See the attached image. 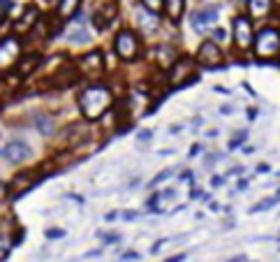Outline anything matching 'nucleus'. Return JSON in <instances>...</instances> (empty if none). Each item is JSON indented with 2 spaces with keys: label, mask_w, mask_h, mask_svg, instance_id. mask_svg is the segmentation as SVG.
<instances>
[{
  "label": "nucleus",
  "mask_w": 280,
  "mask_h": 262,
  "mask_svg": "<svg viewBox=\"0 0 280 262\" xmlns=\"http://www.w3.org/2000/svg\"><path fill=\"white\" fill-rule=\"evenodd\" d=\"M33 128L40 135H44V137H54L56 135V118L51 114H47V111H37V114L33 116Z\"/></svg>",
  "instance_id": "nucleus-18"
},
{
  "label": "nucleus",
  "mask_w": 280,
  "mask_h": 262,
  "mask_svg": "<svg viewBox=\"0 0 280 262\" xmlns=\"http://www.w3.org/2000/svg\"><path fill=\"white\" fill-rule=\"evenodd\" d=\"M273 0H245V10L252 21H264L268 14L273 12Z\"/></svg>",
  "instance_id": "nucleus-16"
},
{
  "label": "nucleus",
  "mask_w": 280,
  "mask_h": 262,
  "mask_svg": "<svg viewBox=\"0 0 280 262\" xmlns=\"http://www.w3.org/2000/svg\"><path fill=\"white\" fill-rule=\"evenodd\" d=\"M255 35H257L255 21L248 14H236V17H232V44L236 47V51H241V54L252 51Z\"/></svg>",
  "instance_id": "nucleus-4"
},
{
  "label": "nucleus",
  "mask_w": 280,
  "mask_h": 262,
  "mask_svg": "<svg viewBox=\"0 0 280 262\" xmlns=\"http://www.w3.org/2000/svg\"><path fill=\"white\" fill-rule=\"evenodd\" d=\"M139 253H134V250H127V253H123V255H120V260L123 262H134V260H139Z\"/></svg>",
  "instance_id": "nucleus-29"
},
{
  "label": "nucleus",
  "mask_w": 280,
  "mask_h": 262,
  "mask_svg": "<svg viewBox=\"0 0 280 262\" xmlns=\"http://www.w3.org/2000/svg\"><path fill=\"white\" fill-rule=\"evenodd\" d=\"M107 246H111V244H118L120 241V234H116V232H109V234H104V239H102Z\"/></svg>",
  "instance_id": "nucleus-28"
},
{
  "label": "nucleus",
  "mask_w": 280,
  "mask_h": 262,
  "mask_svg": "<svg viewBox=\"0 0 280 262\" xmlns=\"http://www.w3.org/2000/svg\"><path fill=\"white\" fill-rule=\"evenodd\" d=\"M0 156H3L7 163L19 165V163H26V160L33 156V149H30V144H26L24 140H12L0 149Z\"/></svg>",
  "instance_id": "nucleus-14"
},
{
  "label": "nucleus",
  "mask_w": 280,
  "mask_h": 262,
  "mask_svg": "<svg viewBox=\"0 0 280 262\" xmlns=\"http://www.w3.org/2000/svg\"><path fill=\"white\" fill-rule=\"evenodd\" d=\"M195 61L202 67H222L225 65V54H222L220 44L215 40H204L195 51Z\"/></svg>",
  "instance_id": "nucleus-8"
},
{
  "label": "nucleus",
  "mask_w": 280,
  "mask_h": 262,
  "mask_svg": "<svg viewBox=\"0 0 280 262\" xmlns=\"http://www.w3.org/2000/svg\"><path fill=\"white\" fill-rule=\"evenodd\" d=\"M183 260H185V255L183 253H179V255H172L169 260H165V262H183Z\"/></svg>",
  "instance_id": "nucleus-35"
},
{
  "label": "nucleus",
  "mask_w": 280,
  "mask_h": 262,
  "mask_svg": "<svg viewBox=\"0 0 280 262\" xmlns=\"http://www.w3.org/2000/svg\"><path fill=\"white\" fill-rule=\"evenodd\" d=\"M113 104H116L113 88L104 81H90L77 95V107L86 123H95L104 118L113 109Z\"/></svg>",
  "instance_id": "nucleus-1"
},
{
  "label": "nucleus",
  "mask_w": 280,
  "mask_h": 262,
  "mask_svg": "<svg viewBox=\"0 0 280 262\" xmlns=\"http://www.w3.org/2000/svg\"><path fill=\"white\" fill-rule=\"evenodd\" d=\"M137 140L139 142H149L151 140V130H142V133L137 135Z\"/></svg>",
  "instance_id": "nucleus-33"
},
{
  "label": "nucleus",
  "mask_w": 280,
  "mask_h": 262,
  "mask_svg": "<svg viewBox=\"0 0 280 262\" xmlns=\"http://www.w3.org/2000/svg\"><path fill=\"white\" fill-rule=\"evenodd\" d=\"M120 17V3L118 0H102L90 17V24L97 33H107Z\"/></svg>",
  "instance_id": "nucleus-7"
},
{
  "label": "nucleus",
  "mask_w": 280,
  "mask_h": 262,
  "mask_svg": "<svg viewBox=\"0 0 280 262\" xmlns=\"http://www.w3.org/2000/svg\"><path fill=\"white\" fill-rule=\"evenodd\" d=\"M165 246V241H158V244H153V248H151V253H158V250Z\"/></svg>",
  "instance_id": "nucleus-37"
},
{
  "label": "nucleus",
  "mask_w": 280,
  "mask_h": 262,
  "mask_svg": "<svg viewBox=\"0 0 280 262\" xmlns=\"http://www.w3.org/2000/svg\"><path fill=\"white\" fill-rule=\"evenodd\" d=\"M67 42L70 44H88L90 35H88V31H86L84 26H81V28H74V31L67 35Z\"/></svg>",
  "instance_id": "nucleus-21"
},
{
  "label": "nucleus",
  "mask_w": 280,
  "mask_h": 262,
  "mask_svg": "<svg viewBox=\"0 0 280 262\" xmlns=\"http://www.w3.org/2000/svg\"><path fill=\"white\" fill-rule=\"evenodd\" d=\"M179 56H181V51L176 49L172 42H160L153 47V63L158 70H162V72H167L169 67L176 63Z\"/></svg>",
  "instance_id": "nucleus-13"
},
{
  "label": "nucleus",
  "mask_w": 280,
  "mask_h": 262,
  "mask_svg": "<svg viewBox=\"0 0 280 262\" xmlns=\"http://www.w3.org/2000/svg\"><path fill=\"white\" fill-rule=\"evenodd\" d=\"M19 58H21V42L17 35H7L0 40V74L10 72L12 67H17Z\"/></svg>",
  "instance_id": "nucleus-9"
},
{
  "label": "nucleus",
  "mask_w": 280,
  "mask_h": 262,
  "mask_svg": "<svg viewBox=\"0 0 280 262\" xmlns=\"http://www.w3.org/2000/svg\"><path fill=\"white\" fill-rule=\"evenodd\" d=\"M172 174H174V170H172V167H169V170H165V172H160V174H155V177H153V181L149 183V188H155V186H158V183L167 181V179L172 177Z\"/></svg>",
  "instance_id": "nucleus-24"
},
{
  "label": "nucleus",
  "mask_w": 280,
  "mask_h": 262,
  "mask_svg": "<svg viewBox=\"0 0 280 262\" xmlns=\"http://www.w3.org/2000/svg\"><path fill=\"white\" fill-rule=\"evenodd\" d=\"M185 7H188V0H165V7H162V17L167 19L169 24H181V19L185 14Z\"/></svg>",
  "instance_id": "nucleus-17"
},
{
  "label": "nucleus",
  "mask_w": 280,
  "mask_h": 262,
  "mask_svg": "<svg viewBox=\"0 0 280 262\" xmlns=\"http://www.w3.org/2000/svg\"><path fill=\"white\" fill-rule=\"evenodd\" d=\"M65 230H47V239H63Z\"/></svg>",
  "instance_id": "nucleus-31"
},
{
  "label": "nucleus",
  "mask_w": 280,
  "mask_h": 262,
  "mask_svg": "<svg viewBox=\"0 0 280 262\" xmlns=\"http://www.w3.org/2000/svg\"><path fill=\"white\" fill-rule=\"evenodd\" d=\"M190 24L197 33H206V28L218 24V5H199L190 14Z\"/></svg>",
  "instance_id": "nucleus-11"
},
{
  "label": "nucleus",
  "mask_w": 280,
  "mask_h": 262,
  "mask_svg": "<svg viewBox=\"0 0 280 262\" xmlns=\"http://www.w3.org/2000/svg\"><path fill=\"white\" fill-rule=\"evenodd\" d=\"M12 241L7 237H0V262H5L7 260V255H10V250H12Z\"/></svg>",
  "instance_id": "nucleus-23"
},
{
  "label": "nucleus",
  "mask_w": 280,
  "mask_h": 262,
  "mask_svg": "<svg viewBox=\"0 0 280 262\" xmlns=\"http://www.w3.org/2000/svg\"><path fill=\"white\" fill-rule=\"evenodd\" d=\"M74 63H77L81 77H86L90 81H100L104 77V72H107V58H104V51H100V49L86 51Z\"/></svg>",
  "instance_id": "nucleus-6"
},
{
  "label": "nucleus",
  "mask_w": 280,
  "mask_h": 262,
  "mask_svg": "<svg viewBox=\"0 0 280 262\" xmlns=\"http://www.w3.org/2000/svg\"><path fill=\"white\" fill-rule=\"evenodd\" d=\"M211 186H215V188H218V186H222V177H213V179H211Z\"/></svg>",
  "instance_id": "nucleus-36"
},
{
  "label": "nucleus",
  "mask_w": 280,
  "mask_h": 262,
  "mask_svg": "<svg viewBox=\"0 0 280 262\" xmlns=\"http://www.w3.org/2000/svg\"><path fill=\"white\" fill-rule=\"evenodd\" d=\"M40 21H42V17H40L37 5H28L24 10V14H21V19L17 21V28H19V31H33Z\"/></svg>",
  "instance_id": "nucleus-20"
},
{
  "label": "nucleus",
  "mask_w": 280,
  "mask_h": 262,
  "mask_svg": "<svg viewBox=\"0 0 280 262\" xmlns=\"http://www.w3.org/2000/svg\"><path fill=\"white\" fill-rule=\"evenodd\" d=\"M245 137H248L245 133H238L236 137H232V140H229V149H238V147H241V144L245 142Z\"/></svg>",
  "instance_id": "nucleus-27"
},
{
  "label": "nucleus",
  "mask_w": 280,
  "mask_h": 262,
  "mask_svg": "<svg viewBox=\"0 0 280 262\" xmlns=\"http://www.w3.org/2000/svg\"><path fill=\"white\" fill-rule=\"evenodd\" d=\"M160 17L162 14H153L146 7H142L137 3V31L142 33V37H153L160 33Z\"/></svg>",
  "instance_id": "nucleus-12"
},
{
  "label": "nucleus",
  "mask_w": 280,
  "mask_h": 262,
  "mask_svg": "<svg viewBox=\"0 0 280 262\" xmlns=\"http://www.w3.org/2000/svg\"><path fill=\"white\" fill-rule=\"evenodd\" d=\"M86 140H88V125L86 123H70V125H65L58 133L60 147H67V149L81 147Z\"/></svg>",
  "instance_id": "nucleus-10"
},
{
  "label": "nucleus",
  "mask_w": 280,
  "mask_h": 262,
  "mask_svg": "<svg viewBox=\"0 0 280 262\" xmlns=\"http://www.w3.org/2000/svg\"><path fill=\"white\" fill-rule=\"evenodd\" d=\"M229 262H243V257H234V260H229Z\"/></svg>",
  "instance_id": "nucleus-38"
},
{
  "label": "nucleus",
  "mask_w": 280,
  "mask_h": 262,
  "mask_svg": "<svg viewBox=\"0 0 280 262\" xmlns=\"http://www.w3.org/2000/svg\"><path fill=\"white\" fill-rule=\"evenodd\" d=\"M202 153V144H192V149H190V158L192 156H199Z\"/></svg>",
  "instance_id": "nucleus-34"
},
{
  "label": "nucleus",
  "mask_w": 280,
  "mask_h": 262,
  "mask_svg": "<svg viewBox=\"0 0 280 262\" xmlns=\"http://www.w3.org/2000/svg\"><path fill=\"white\" fill-rule=\"evenodd\" d=\"M120 216H123V220H134V218L139 216V213H137V211H123Z\"/></svg>",
  "instance_id": "nucleus-32"
},
{
  "label": "nucleus",
  "mask_w": 280,
  "mask_h": 262,
  "mask_svg": "<svg viewBox=\"0 0 280 262\" xmlns=\"http://www.w3.org/2000/svg\"><path fill=\"white\" fill-rule=\"evenodd\" d=\"M165 79H167L169 88H183V86L197 81V79H199V74H197L195 56H179V58H176V63H174V65L167 70Z\"/></svg>",
  "instance_id": "nucleus-3"
},
{
  "label": "nucleus",
  "mask_w": 280,
  "mask_h": 262,
  "mask_svg": "<svg viewBox=\"0 0 280 262\" xmlns=\"http://www.w3.org/2000/svg\"><path fill=\"white\" fill-rule=\"evenodd\" d=\"M137 3L153 14H162V7H165V0H137Z\"/></svg>",
  "instance_id": "nucleus-22"
},
{
  "label": "nucleus",
  "mask_w": 280,
  "mask_h": 262,
  "mask_svg": "<svg viewBox=\"0 0 280 262\" xmlns=\"http://www.w3.org/2000/svg\"><path fill=\"white\" fill-rule=\"evenodd\" d=\"M40 65H42V56L37 54V51H33V54H21V58H19V63H17V72L21 74V77H28V74L35 72Z\"/></svg>",
  "instance_id": "nucleus-19"
},
{
  "label": "nucleus",
  "mask_w": 280,
  "mask_h": 262,
  "mask_svg": "<svg viewBox=\"0 0 280 262\" xmlns=\"http://www.w3.org/2000/svg\"><path fill=\"white\" fill-rule=\"evenodd\" d=\"M252 51L259 61H271L280 56V28L275 26H264L262 31L255 35Z\"/></svg>",
  "instance_id": "nucleus-5"
},
{
  "label": "nucleus",
  "mask_w": 280,
  "mask_h": 262,
  "mask_svg": "<svg viewBox=\"0 0 280 262\" xmlns=\"http://www.w3.org/2000/svg\"><path fill=\"white\" fill-rule=\"evenodd\" d=\"M211 40H215V42L220 44L227 40V31L225 28H220V26H213V31H211Z\"/></svg>",
  "instance_id": "nucleus-25"
},
{
  "label": "nucleus",
  "mask_w": 280,
  "mask_h": 262,
  "mask_svg": "<svg viewBox=\"0 0 280 262\" xmlns=\"http://www.w3.org/2000/svg\"><path fill=\"white\" fill-rule=\"evenodd\" d=\"M81 5H84V0H56L54 17L58 19L60 24H67V21H72L81 12Z\"/></svg>",
  "instance_id": "nucleus-15"
},
{
  "label": "nucleus",
  "mask_w": 280,
  "mask_h": 262,
  "mask_svg": "<svg viewBox=\"0 0 280 262\" xmlns=\"http://www.w3.org/2000/svg\"><path fill=\"white\" fill-rule=\"evenodd\" d=\"M14 7V0H0V14H7Z\"/></svg>",
  "instance_id": "nucleus-30"
},
{
  "label": "nucleus",
  "mask_w": 280,
  "mask_h": 262,
  "mask_svg": "<svg viewBox=\"0 0 280 262\" xmlns=\"http://www.w3.org/2000/svg\"><path fill=\"white\" fill-rule=\"evenodd\" d=\"M113 54L120 63H137L144 56V40L137 28H120L113 35Z\"/></svg>",
  "instance_id": "nucleus-2"
},
{
  "label": "nucleus",
  "mask_w": 280,
  "mask_h": 262,
  "mask_svg": "<svg viewBox=\"0 0 280 262\" xmlns=\"http://www.w3.org/2000/svg\"><path fill=\"white\" fill-rule=\"evenodd\" d=\"M275 197H271V200H262V204H255V207L250 209V213H257V211H264V209H271V207H275Z\"/></svg>",
  "instance_id": "nucleus-26"
}]
</instances>
